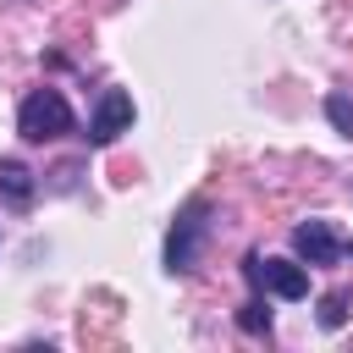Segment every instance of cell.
Here are the masks:
<instances>
[{
  "mask_svg": "<svg viewBox=\"0 0 353 353\" xmlns=\"http://www.w3.org/2000/svg\"><path fill=\"white\" fill-rule=\"evenodd\" d=\"M342 320H347V292H331V298L320 303V325H325V331H336Z\"/></svg>",
  "mask_w": 353,
  "mask_h": 353,
  "instance_id": "cell-8",
  "label": "cell"
},
{
  "mask_svg": "<svg viewBox=\"0 0 353 353\" xmlns=\"http://www.w3.org/2000/svg\"><path fill=\"white\" fill-rule=\"evenodd\" d=\"M204 237H210V204H204V199H193V204H182V215H176V221H171V232H165V270H171V276L193 270V265H199Z\"/></svg>",
  "mask_w": 353,
  "mask_h": 353,
  "instance_id": "cell-2",
  "label": "cell"
},
{
  "mask_svg": "<svg viewBox=\"0 0 353 353\" xmlns=\"http://www.w3.org/2000/svg\"><path fill=\"white\" fill-rule=\"evenodd\" d=\"M0 193H6L11 204H28V199H33V171H28L22 160H0Z\"/></svg>",
  "mask_w": 353,
  "mask_h": 353,
  "instance_id": "cell-6",
  "label": "cell"
},
{
  "mask_svg": "<svg viewBox=\"0 0 353 353\" xmlns=\"http://www.w3.org/2000/svg\"><path fill=\"white\" fill-rule=\"evenodd\" d=\"M292 254L303 259V265H336V254H342V237L331 232V221H303V226H292Z\"/></svg>",
  "mask_w": 353,
  "mask_h": 353,
  "instance_id": "cell-5",
  "label": "cell"
},
{
  "mask_svg": "<svg viewBox=\"0 0 353 353\" xmlns=\"http://www.w3.org/2000/svg\"><path fill=\"white\" fill-rule=\"evenodd\" d=\"M347 254H353V243H347Z\"/></svg>",
  "mask_w": 353,
  "mask_h": 353,
  "instance_id": "cell-10",
  "label": "cell"
},
{
  "mask_svg": "<svg viewBox=\"0 0 353 353\" xmlns=\"http://www.w3.org/2000/svg\"><path fill=\"white\" fill-rule=\"evenodd\" d=\"M17 132H22L28 143L66 138V132H72V105H66L55 88H33V94L17 105Z\"/></svg>",
  "mask_w": 353,
  "mask_h": 353,
  "instance_id": "cell-1",
  "label": "cell"
},
{
  "mask_svg": "<svg viewBox=\"0 0 353 353\" xmlns=\"http://www.w3.org/2000/svg\"><path fill=\"white\" fill-rule=\"evenodd\" d=\"M237 325H243V331H254V336H259V331H270V309H265V303H259V298H254V303H243V314H237Z\"/></svg>",
  "mask_w": 353,
  "mask_h": 353,
  "instance_id": "cell-9",
  "label": "cell"
},
{
  "mask_svg": "<svg viewBox=\"0 0 353 353\" xmlns=\"http://www.w3.org/2000/svg\"><path fill=\"white\" fill-rule=\"evenodd\" d=\"M325 116H331V127L342 138H353V99L347 94H325Z\"/></svg>",
  "mask_w": 353,
  "mask_h": 353,
  "instance_id": "cell-7",
  "label": "cell"
},
{
  "mask_svg": "<svg viewBox=\"0 0 353 353\" xmlns=\"http://www.w3.org/2000/svg\"><path fill=\"white\" fill-rule=\"evenodd\" d=\"M248 281L259 292H276V298H309V270L292 265V259H265V254H248L243 259Z\"/></svg>",
  "mask_w": 353,
  "mask_h": 353,
  "instance_id": "cell-3",
  "label": "cell"
},
{
  "mask_svg": "<svg viewBox=\"0 0 353 353\" xmlns=\"http://www.w3.org/2000/svg\"><path fill=\"white\" fill-rule=\"evenodd\" d=\"M127 127H132V94H127V88H105L99 105H94V116H88V143L105 149V143H116Z\"/></svg>",
  "mask_w": 353,
  "mask_h": 353,
  "instance_id": "cell-4",
  "label": "cell"
}]
</instances>
